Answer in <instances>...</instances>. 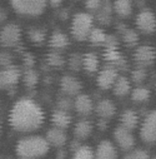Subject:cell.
<instances>
[{"label": "cell", "instance_id": "cell-1", "mask_svg": "<svg viewBox=\"0 0 156 159\" xmlns=\"http://www.w3.org/2000/svg\"><path fill=\"white\" fill-rule=\"evenodd\" d=\"M45 113L43 108L31 98L16 100L9 113V124L19 133L35 132L44 124Z\"/></svg>", "mask_w": 156, "mask_h": 159}, {"label": "cell", "instance_id": "cell-2", "mask_svg": "<svg viewBox=\"0 0 156 159\" xmlns=\"http://www.w3.org/2000/svg\"><path fill=\"white\" fill-rule=\"evenodd\" d=\"M50 149L48 140L40 135L24 137L18 140L15 153L19 159H37L44 157Z\"/></svg>", "mask_w": 156, "mask_h": 159}, {"label": "cell", "instance_id": "cell-3", "mask_svg": "<svg viewBox=\"0 0 156 159\" xmlns=\"http://www.w3.org/2000/svg\"><path fill=\"white\" fill-rule=\"evenodd\" d=\"M94 28V18L89 13H77L71 20V35L75 40L84 42Z\"/></svg>", "mask_w": 156, "mask_h": 159}, {"label": "cell", "instance_id": "cell-4", "mask_svg": "<svg viewBox=\"0 0 156 159\" xmlns=\"http://www.w3.org/2000/svg\"><path fill=\"white\" fill-rule=\"evenodd\" d=\"M13 10L24 16H37L45 11L48 0H9Z\"/></svg>", "mask_w": 156, "mask_h": 159}, {"label": "cell", "instance_id": "cell-5", "mask_svg": "<svg viewBox=\"0 0 156 159\" xmlns=\"http://www.w3.org/2000/svg\"><path fill=\"white\" fill-rule=\"evenodd\" d=\"M21 40V28L14 23L6 24L0 30V44L4 48H14Z\"/></svg>", "mask_w": 156, "mask_h": 159}, {"label": "cell", "instance_id": "cell-6", "mask_svg": "<svg viewBox=\"0 0 156 159\" xmlns=\"http://www.w3.org/2000/svg\"><path fill=\"white\" fill-rule=\"evenodd\" d=\"M140 138L146 144L156 143V110L150 111L141 123Z\"/></svg>", "mask_w": 156, "mask_h": 159}, {"label": "cell", "instance_id": "cell-7", "mask_svg": "<svg viewBox=\"0 0 156 159\" xmlns=\"http://www.w3.org/2000/svg\"><path fill=\"white\" fill-rule=\"evenodd\" d=\"M114 140L123 152H130L135 147V138L131 130H128L124 127H118L114 130Z\"/></svg>", "mask_w": 156, "mask_h": 159}, {"label": "cell", "instance_id": "cell-8", "mask_svg": "<svg viewBox=\"0 0 156 159\" xmlns=\"http://www.w3.org/2000/svg\"><path fill=\"white\" fill-rule=\"evenodd\" d=\"M21 78V73L18 66H8L0 69V89H10L15 87Z\"/></svg>", "mask_w": 156, "mask_h": 159}, {"label": "cell", "instance_id": "cell-9", "mask_svg": "<svg viewBox=\"0 0 156 159\" xmlns=\"http://www.w3.org/2000/svg\"><path fill=\"white\" fill-rule=\"evenodd\" d=\"M136 26L144 34H151L156 30V16L150 10H142L136 16Z\"/></svg>", "mask_w": 156, "mask_h": 159}, {"label": "cell", "instance_id": "cell-10", "mask_svg": "<svg viewBox=\"0 0 156 159\" xmlns=\"http://www.w3.org/2000/svg\"><path fill=\"white\" fill-rule=\"evenodd\" d=\"M155 59H156V50L150 45H141L134 53V60L140 68L154 64Z\"/></svg>", "mask_w": 156, "mask_h": 159}, {"label": "cell", "instance_id": "cell-11", "mask_svg": "<svg viewBox=\"0 0 156 159\" xmlns=\"http://www.w3.org/2000/svg\"><path fill=\"white\" fill-rule=\"evenodd\" d=\"M118 70L114 66H105L102 70H100V73L98 74L96 78V83L98 87L102 90H107L110 88H112L115 80L118 79Z\"/></svg>", "mask_w": 156, "mask_h": 159}, {"label": "cell", "instance_id": "cell-12", "mask_svg": "<svg viewBox=\"0 0 156 159\" xmlns=\"http://www.w3.org/2000/svg\"><path fill=\"white\" fill-rule=\"evenodd\" d=\"M60 89L67 97H76V95H79L80 90L83 89V84L75 76L65 75L60 80Z\"/></svg>", "mask_w": 156, "mask_h": 159}, {"label": "cell", "instance_id": "cell-13", "mask_svg": "<svg viewBox=\"0 0 156 159\" xmlns=\"http://www.w3.org/2000/svg\"><path fill=\"white\" fill-rule=\"evenodd\" d=\"M102 57H104V60L110 64V66L120 68V69L126 66V59L119 52L118 47H107V48H105Z\"/></svg>", "mask_w": 156, "mask_h": 159}, {"label": "cell", "instance_id": "cell-14", "mask_svg": "<svg viewBox=\"0 0 156 159\" xmlns=\"http://www.w3.org/2000/svg\"><path fill=\"white\" fill-rule=\"evenodd\" d=\"M118 149L110 142V140H102L98 144L95 150V159H118Z\"/></svg>", "mask_w": 156, "mask_h": 159}, {"label": "cell", "instance_id": "cell-15", "mask_svg": "<svg viewBox=\"0 0 156 159\" xmlns=\"http://www.w3.org/2000/svg\"><path fill=\"white\" fill-rule=\"evenodd\" d=\"M74 109L76 113L83 116H88L94 111V104L89 95L86 94H79L76 95L74 100Z\"/></svg>", "mask_w": 156, "mask_h": 159}, {"label": "cell", "instance_id": "cell-16", "mask_svg": "<svg viewBox=\"0 0 156 159\" xmlns=\"http://www.w3.org/2000/svg\"><path fill=\"white\" fill-rule=\"evenodd\" d=\"M45 139L48 140V143L55 148H61L66 144L67 142V135L64 132V129L60 128H51L46 132V137Z\"/></svg>", "mask_w": 156, "mask_h": 159}, {"label": "cell", "instance_id": "cell-17", "mask_svg": "<svg viewBox=\"0 0 156 159\" xmlns=\"http://www.w3.org/2000/svg\"><path fill=\"white\" fill-rule=\"evenodd\" d=\"M94 110L101 119H110L116 114V107L110 99L99 100V103L95 105Z\"/></svg>", "mask_w": 156, "mask_h": 159}, {"label": "cell", "instance_id": "cell-18", "mask_svg": "<svg viewBox=\"0 0 156 159\" xmlns=\"http://www.w3.org/2000/svg\"><path fill=\"white\" fill-rule=\"evenodd\" d=\"M71 120H72V118H71L69 111H64V110L56 109L51 114V123H53V125L55 128L66 129L71 124Z\"/></svg>", "mask_w": 156, "mask_h": 159}, {"label": "cell", "instance_id": "cell-19", "mask_svg": "<svg viewBox=\"0 0 156 159\" xmlns=\"http://www.w3.org/2000/svg\"><path fill=\"white\" fill-rule=\"evenodd\" d=\"M131 83L130 79L126 76H118V79L115 80L112 85V92L116 97H125L131 92Z\"/></svg>", "mask_w": 156, "mask_h": 159}, {"label": "cell", "instance_id": "cell-20", "mask_svg": "<svg viewBox=\"0 0 156 159\" xmlns=\"http://www.w3.org/2000/svg\"><path fill=\"white\" fill-rule=\"evenodd\" d=\"M120 122H121V127L126 128L128 130H134L139 125V115H137V113L135 110L126 109L121 114Z\"/></svg>", "mask_w": 156, "mask_h": 159}, {"label": "cell", "instance_id": "cell-21", "mask_svg": "<svg viewBox=\"0 0 156 159\" xmlns=\"http://www.w3.org/2000/svg\"><path fill=\"white\" fill-rule=\"evenodd\" d=\"M93 133V123L90 120H79L74 127V135L77 140H84Z\"/></svg>", "mask_w": 156, "mask_h": 159}, {"label": "cell", "instance_id": "cell-22", "mask_svg": "<svg viewBox=\"0 0 156 159\" xmlns=\"http://www.w3.org/2000/svg\"><path fill=\"white\" fill-rule=\"evenodd\" d=\"M70 40H69V36L60 31V30H55L53 31L50 39H49V45L53 49H65L66 47H69Z\"/></svg>", "mask_w": 156, "mask_h": 159}, {"label": "cell", "instance_id": "cell-23", "mask_svg": "<svg viewBox=\"0 0 156 159\" xmlns=\"http://www.w3.org/2000/svg\"><path fill=\"white\" fill-rule=\"evenodd\" d=\"M112 9L119 16L126 18L132 11V2L131 0H115Z\"/></svg>", "mask_w": 156, "mask_h": 159}, {"label": "cell", "instance_id": "cell-24", "mask_svg": "<svg viewBox=\"0 0 156 159\" xmlns=\"http://www.w3.org/2000/svg\"><path fill=\"white\" fill-rule=\"evenodd\" d=\"M99 57L94 53H86L83 57V69L88 73H96L99 69Z\"/></svg>", "mask_w": 156, "mask_h": 159}, {"label": "cell", "instance_id": "cell-25", "mask_svg": "<svg viewBox=\"0 0 156 159\" xmlns=\"http://www.w3.org/2000/svg\"><path fill=\"white\" fill-rule=\"evenodd\" d=\"M21 79H23V83H24V85H25L26 88L32 89V88H35V87L37 85V83H39V74H37L36 70H34L32 68H30V69H26V70L23 73Z\"/></svg>", "mask_w": 156, "mask_h": 159}, {"label": "cell", "instance_id": "cell-26", "mask_svg": "<svg viewBox=\"0 0 156 159\" xmlns=\"http://www.w3.org/2000/svg\"><path fill=\"white\" fill-rule=\"evenodd\" d=\"M111 11H112V8L110 5V0H106V2H102V5L101 8L96 11L98 15V20L104 24V25H107L110 21H111Z\"/></svg>", "mask_w": 156, "mask_h": 159}, {"label": "cell", "instance_id": "cell-27", "mask_svg": "<svg viewBox=\"0 0 156 159\" xmlns=\"http://www.w3.org/2000/svg\"><path fill=\"white\" fill-rule=\"evenodd\" d=\"M28 38L34 44H43L46 39V31L43 28H31L28 30Z\"/></svg>", "mask_w": 156, "mask_h": 159}, {"label": "cell", "instance_id": "cell-28", "mask_svg": "<svg viewBox=\"0 0 156 159\" xmlns=\"http://www.w3.org/2000/svg\"><path fill=\"white\" fill-rule=\"evenodd\" d=\"M150 90L145 87H137L131 90V99L134 103H144L150 99Z\"/></svg>", "mask_w": 156, "mask_h": 159}, {"label": "cell", "instance_id": "cell-29", "mask_svg": "<svg viewBox=\"0 0 156 159\" xmlns=\"http://www.w3.org/2000/svg\"><path fill=\"white\" fill-rule=\"evenodd\" d=\"M72 159H95V152L89 145H80L72 152Z\"/></svg>", "mask_w": 156, "mask_h": 159}, {"label": "cell", "instance_id": "cell-30", "mask_svg": "<svg viewBox=\"0 0 156 159\" xmlns=\"http://www.w3.org/2000/svg\"><path fill=\"white\" fill-rule=\"evenodd\" d=\"M106 35L104 30H101L100 28H93L90 35H89V42L94 45H104L105 40H106Z\"/></svg>", "mask_w": 156, "mask_h": 159}, {"label": "cell", "instance_id": "cell-31", "mask_svg": "<svg viewBox=\"0 0 156 159\" xmlns=\"http://www.w3.org/2000/svg\"><path fill=\"white\" fill-rule=\"evenodd\" d=\"M121 33H123V40H124V43L126 45L134 47V45L137 44V42H139V34L135 30L125 28L124 30H121Z\"/></svg>", "mask_w": 156, "mask_h": 159}, {"label": "cell", "instance_id": "cell-32", "mask_svg": "<svg viewBox=\"0 0 156 159\" xmlns=\"http://www.w3.org/2000/svg\"><path fill=\"white\" fill-rule=\"evenodd\" d=\"M46 63L50 65V66H54V68H61L65 65L66 60L65 58L58 53V52H53V53H49L46 55Z\"/></svg>", "mask_w": 156, "mask_h": 159}, {"label": "cell", "instance_id": "cell-33", "mask_svg": "<svg viewBox=\"0 0 156 159\" xmlns=\"http://www.w3.org/2000/svg\"><path fill=\"white\" fill-rule=\"evenodd\" d=\"M67 65L72 71H79L83 68V57L79 54L70 55V58L67 60Z\"/></svg>", "mask_w": 156, "mask_h": 159}, {"label": "cell", "instance_id": "cell-34", "mask_svg": "<svg viewBox=\"0 0 156 159\" xmlns=\"http://www.w3.org/2000/svg\"><path fill=\"white\" fill-rule=\"evenodd\" d=\"M56 107L58 109L60 110H64V111H70L72 108H74V100L71 99V97H61L58 99L56 102Z\"/></svg>", "mask_w": 156, "mask_h": 159}, {"label": "cell", "instance_id": "cell-35", "mask_svg": "<svg viewBox=\"0 0 156 159\" xmlns=\"http://www.w3.org/2000/svg\"><path fill=\"white\" fill-rule=\"evenodd\" d=\"M147 76V73L144 68H136L131 71V80L135 83V84H141L145 82V79Z\"/></svg>", "mask_w": 156, "mask_h": 159}, {"label": "cell", "instance_id": "cell-36", "mask_svg": "<svg viewBox=\"0 0 156 159\" xmlns=\"http://www.w3.org/2000/svg\"><path fill=\"white\" fill-rule=\"evenodd\" d=\"M123 159H150V155L146 150L142 149H132L128 152V154Z\"/></svg>", "mask_w": 156, "mask_h": 159}, {"label": "cell", "instance_id": "cell-37", "mask_svg": "<svg viewBox=\"0 0 156 159\" xmlns=\"http://www.w3.org/2000/svg\"><path fill=\"white\" fill-rule=\"evenodd\" d=\"M13 65V55L8 52L0 53V68H8Z\"/></svg>", "mask_w": 156, "mask_h": 159}, {"label": "cell", "instance_id": "cell-38", "mask_svg": "<svg viewBox=\"0 0 156 159\" xmlns=\"http://www.w3.org/2000/svg\"><path fill=\"white\" fill-rule=\"evenodd\" d=\"M102 5V0H86L85 2V7L88 10L90 11H98Z\"/></svg>", "mask_w": 156, "mask_h": 159}, {"label": "cell", "instance_id": "cell-39", "mask_svg": "<svg viewBox=\"0 0 156 159\" xmlns=\"http://www.w3.org/2000/svg\"><path fill=\"white\" fill-rule=\"evenodd\" d=\"M23 61H24V65L26 66V69H30V68H32L34 64H35V58H34V55H31L30 53H25V54L23 55Z\"/></svg>", "mask_w": 156, "mask_h": 159}, {"label": "cell", "instance_id": "cell-40", "mask_svg": "<svg viewBox=\"0 0 156 159\" xmlns=\"http://www.w3.org/2000/svg\"><path fill=\"white\" fill-rule=\"evenodd\" d=\"M118 39H116L114 35H106V40H105V43H104V45H105V48H107V47H118Z\"/></svg>", "mask_w": 156, "mask_h": 159}, {"label": "cell", "instance_id": "cell-41", "mask_svg": "<svg viewBox=\"0 0 156 159\" xmlns=\"http://www.w3.org/2000/svg\"><path fill=\"white\" fill-rule=\"evenodd\" d=\"M8 18V14H6V10L3 8V7H0V24H3Z\"/></svg>", "mask_w": 156, "mask_h": 159}, {"label": "cell", "instance_id": "cell-42", "mask_svg": "<svg viewBox=\"0 0 156 159\" xmlns=\"http://www.w3.org/2000/svg\"><path fill=\"white\" fill-rule=\"evenodd\" d=\"M80 145H81V144H80V140H77V139H76V140H72V142L70 143V150L74 152V150H76L77 148H79Z\"/></svg>", "mask_w": 156, "mask_h": 159}, {"label": "cell", "instance_id": "cell-43", "mask_svg": "<svg viewBox=\"0 0 156 159\" xmlns=\"http://www.w3.org/2000/svg\"><path fill=\"white\" fill-rule=\"evenodd\" d=\"M98 127H99L100 130H105L107 128V123H106L105 119H100V120L98 122Z\"/></svg>", "mask_w": 156, "mask_h": 159}, {"label": "cell", "instance_id": "cell-44", "mask_svg": "<svg viewBox=\"0 0 156 159\" xmlns=\"http://www.w3.org/2000/svg\"><path fill=\"white\" fill-rule=\"evenodd\" d=\"M48 3H49L53 8H58V7H60V5H61L63 0H48Z\"/></svg>", "mask_w": 156, "mask_h": 159}, {"label": "cell", "instance_id": "cell-45", "mask_svg": "<svg viewBox=\"0 0 156 159\" xmlns=\"http://www.w3.org/2000/svg\"><path fill=\"white\" fill-rule=\"evenodd\" d=\"M56 159H66V152L65 150H58L56 153Z\"/></svg>", "mask_w": 156, "mask_h": 159}, {"label": "cell", "instance_id": "cell-46", "mask_svg": "<svg viewBox=\"0 0 156 159\" xmlns=\"http://www.w3.org/2000/svg\"><path fill=\"white\" fill-rule=\"evenodd\" d=\"M0 134H2V123H0Z\"/></svg>", "mask_w": 156, "mask_h": 159}, {"label": "cell", "instance_id": "cell-47", "mask_svg": "<svg viewBox=\"0 0 156 159\" xmlns=\"http://www.w3.org/2000/svg\"><path fill=\"white\" fill-rule=\"evenodd\" d=\"M5 159H14V158H10V157H8V158H5Z\"/></svg>", "mask_w": 156, "mask_h": 159}, {"label": "cell", "instance_id": "cell-48", "mask_svg": "<svg viewBox=\"0 0 156 159\" xmlns=\"http://www.w3.org/2000/svg\"><path fill=\"white\" fill-rule=\"evenodd\" d=\"M151 159H156V155H155V157H154V158H151Z\"/></svg>", "mask_w": 156, "mask_h": 159}]
</instances>
